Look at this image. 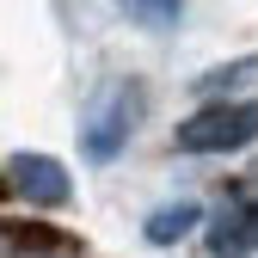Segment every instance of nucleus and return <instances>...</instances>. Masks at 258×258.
Instances as JSON below:
<instances>
[{"label": "nucleus", "instance_id": "1", "mask_svg": "<svg viewBox=\"0 0 258 258\" xmlns=\"http://www.w3.org/2000/svg\"><path fill=\"white\" fill-rule=\"evenodd\" d=\"M142 111H148V86L136 74L99 80V86L86 92V105H80V154L92 160V166H111V160L129 148Z\"/></svg>", "mask_w": 258, "mask_h": 258}, {"label": "nucleus", "instance_id": "2", "mask_svg": "<svg viewBox=\"0 0 258 258\" xmlns=\"http://www.w3.org/2000/svg\"><path fill=\"white\" fill-rule=\"evenodd\" d=\"M258 142V99H234V105H203L197 117H184L172 129L178 154H234Z\"/></svg>", "mask_w": 258, "mask_h": 258}, {"label": "nucleus", "instance_id": "3", "mask_svg": "<svg viewBox=\"0 0 258 258\" xmlns=\"http://www.w3.org/2000/svg\"><path fill=\"white\" fill-rule=\"evenodd\" d=\"M7 172H13V190H19L25 203L55 209V203L74 197V184H68V172H61V160H49V154H19Z\"/></svg>", "mask_w": 258, "mask_h": 258}, {"label": "nucleus", "instance_id": "4", "mask_svg": "<svg viewBox=\"0 0 258 258\" xmlns=\"http://www.w3.org/2000/svg\"><path fill=\"white\" fill-rule=\"evenodd\" d=\"M209 252H215V258H246V252H258V203L221 209L215 234H209Z\"/></svg>", "mask_w": 258, "mask_h": 258}, {"label": "nucleus", "instance_id": "5", "mask_svg": "<svg viewBox=\"0 0 258 258\" xmlns=\"http://www.w3.org/2000/svg\"><path fill=\"white\" fill-rule=\"evenodd\" d=\"M203 92V99H215V105H234L246 86H258V55H240V61H221V68H209V74H197L190 80Z\"/></svg>", "mask_w": 258, "mask_h": 258}, {"label": "nucleus", "instance_id": "6", "mask_svg": "<svg viewBox=\"0 0 258 258\" xmlns=\"http://www.w3.org/2000/svg\"><path fill=\"white\" fill-rule=\"evenodd\" d=\"M197 221H203V209L197 203H166V209H154L148 221H142V234H148V246H172V240H184L190 228H197Z\"/></svg>", "mask_w": 258, "mask_h": 258}, {"label": "nucleus", "instance_id": "7", "mask_svg": "<svg viewBox=\"0 0 258 258\" xmlns=\"http://www.w3.org/2000/svg\"><path fill=\"white\" fill-rule=\"evenodd\" d=\"M129 25H154V31H172L184 19V7H154V0H136V7H123Z\"/></svg>", "mask_w": 258, "mask_h": 258}]
</instances>
